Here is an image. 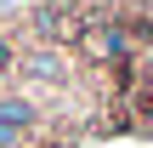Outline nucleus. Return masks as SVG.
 <instances>
[{"instance_id": "obj_1", "label": "nucleus", "mask_w": 153, "mask_h": 148, "mask_svg": "<svg viewBox=\"0 0 153 148\" xmlns=\"http://www.w3.org/2000/svg\"><path fill=\"white\" fill-rule=\"evenodd\" d=\"M28 125H34V103L28 97H0V148L23 143Z\"/></svg>"}, {"instance_id": "obj_2", "label": "nucleus", "mask_w": 153, "mask_h": 148, "mask_svg": "<svg viewBox=\"0 0 153 148\" xmlns=\"http://www.w3.org/2000/svg\"><path fill=\"white\" fill-rule=\"evenodd\" d=\"M79 40H85L91 57H125V51H131L125 29H114V23H102V29H79Z\"/></svg>"}, {"instance_id": "obj_3", "label": "nucleus", "mask_w": 153, "mask_h": 148, "mask_svg": "<svg viewBox=\"0 0 153 148\" xmlns=\"http://www.w3.org/2000/svg\"><path fill=\"white\" fill-rule=\"evenodd\" d=\"M23 68H28L34 80H62V57H57V51H34Z\"/></svg>"}, {"instance_id": "obj_4", "label": "nucleus", "mask_w": 153, "mask_h": 148, "mask_svg": "<svg viewBox=\"0 0 153 148\" xmlns=\"http://www.w3.org/2000/svg\"><path fill=\"white\" fill-rule=\"evenodd\" d=\"M6 6H11V0H0V11H6Z\"/></svg>"}]
</instances>
